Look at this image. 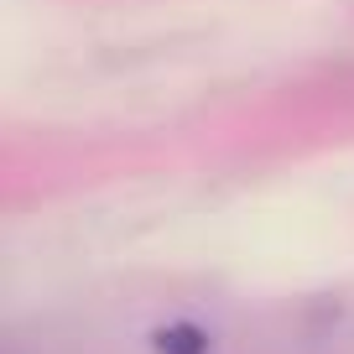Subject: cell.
Masks as SVG:
<instances>
[{
	"instance_id": "obj_1",
	"label": "cell",
	"mask_w": 354,
	"mask_h": 354,
	"mask_svg": "<svg viewBox=\"0 0 354 354\" xmlns=\"http://www.w3.org/2000/svg\"><path fill=\"white\" fill-rule=\"evenodd\" d=\"M156 349L162 354H209V339H203L193 323H172V328L156 333Z\"/></svg>"
}]
</instances>
